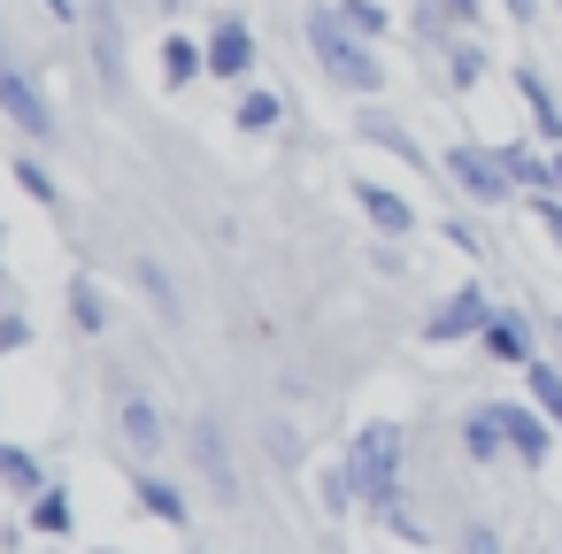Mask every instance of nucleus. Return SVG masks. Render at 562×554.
<instances>
[{
  "instance_id": "nucleus-16",
  "label": "nucleus",
  "mask_w": 562,
  "mask_h": 554,
  "mask_svg": "<svg viewBox=\"0 0 562 554\" xmlns=\"http://www.w3.org/2000/svg\"><path fill=\"white\" fill-rule=\"evenodd\" d=\"M462 446H470V462H493V454L508 446V431H501V408H477V416L462 423Z\"/></svg>"
},
{
  "instance_id": "nucleus-8",
  "label": "nucleus",
  "mask_w": 562,
  "mask_h": 554,
  "mask_svg": "<svg viewBox=\"0 0 562 554\" xmlns=\"http://www.w3.org/2000/svg\"><path fill=\"white\" fill-rule=\"evenodd\" d=\"M508 78H516V93H524V109H531V124H539V147H562V93H554L531 63H516Z\"/></svg>"
},
{
  "instance_id": "nucleus-29",
  "label": "nucleus",
  "mask_w": 562,
  "mask_h": 554,
  "mask_svg": "<svg viewBox=\"0 0 562 554\" xmlns=\"http://www.w3.org/2000/svg\"><path fill=\"white\" fill-rule=\"evenodd\" d=\"M462 554H501V546H493V531H462Z\"/></svg>"
},
{
  "instance_id": "nucleus-9",
  "label": "nucleus",
  "mask_w": 562,
  "mask_h": 554,
  "mask_svg": "<svg viewBox=\"0 0 562 554\" xmlns=\"http://www.w3.org/2000/svg\"><path fill=\"white\" fill-rule=\"evenodd\" d=\"M193 78H209V39L170 32V39H162V86L178 93V86H193Z\"/></svg>"
},
{
  "instance_id": "nucleus-7",
  "label": "nucleus",
  "mask_w": 562,
  "mask_h": 554,
  "mask_svg": "<svg viewBox=\"0 0 562 554\" xmlns=\"http://www.w3.org/2000/svg\"><path fill=\"white\" fill-rule=\"evenodd\" d=\"M355 201H362V216H370V231H378V239H408V231H416V208H408L393 185L355 178Z\"/></svg>"
},
{
  "instance_id": "nucleus-11",
  "label": "nucleus",
  "mask_w": 562,
  "mask_h": 554,
  "mask_svg": "<svg viewBox=\"0 0 562 554\" xmlns=\"http://www.w3.org/2000/svg\"><path fill=\"white\" fill-rule=\"evenodd\" d=\"M124 446L132 454H162L170 446V423H162L155 400H124Z\"/></svg>"
},
{
  "instance_id": "nucleus-25",
  "label": "nucleus",
  "mask_w": 562,
  "mask_h": 554,
  "mask_svg": "<svg viewBox=\"0 0 562 554\" xmlns=\"http://www.w3.org/2000/svg\"><path fill=\"white\" fill-rule=\"evenodd\" d=\"M16 185H24L32 201H55V178H47V162H32V155L16 162Z\"/></svg>"
},
{
  "instance_id": "nucleus-18",
  "label": "nucleus",
  "mask_w": 562,
  "mask_h": 554,
  "mask_svg": "<svg viewBox=\"0 0 562 554\" xmlns=\"http://www.w3.org/2000/svg\"><path fill=\"white\" fill-rule=\"evenodd\" d=\"M485 70H493V63H485V47H470V39H454V47H447V86H454V93H470Z\"/></svg>"
},
{
  "instance_id": "nucleus-21",
  "label": "nucleus",
  "mask_w": 562,
  "mask_h": 554,
  "mask_svg": "<svg viewBox=\"0 0 562 554\" xmlns=\"http://www.w3.org/2000/svg\"><path fill=\"white\" fill-rule=\"evenodd\" d=\"M32 531H55V539L70 531V493L63 485L55 493H32Z\"/></svg>"
},
{
  "instance_id": "nucleus-17",
  "label": "nucleus",
  "mask_w": 562,
  "mask_h": 554,
  "mask_svg": "<svg viewBox=\"0 0 562 554\" xmlns=\"http://www.w3.org/2000/svg\"><path fill=\"white\" fill-rule=\"evenodd\" d=\"M70 316H78V331H109L116 308H109V293H101L93 278H78V285H70Z\"/></svg>"
},
{
  "instance_id": "nucleus-23",
  "label": "nucleus",
  "mask_w": 562,
  "mask_h": 554,
  "mask_svg": "<svg viewBox=\"0 0 562 554\" xmlns=\"http://www.w3.org/2000/svg\"><path fill=\"white\" fill-rule=\"evenodd\" d=\"M139 500H147V516H155V523H186V500H178V485L147 477V485H139Z\"/></svg>"
},
{
  "instance_id": "nucleus-27",
  "label": "nucleus",
  "mask_w": 562,
  "mask_h": 554,
  "mask_svg": "<svg viewBox=\"0 0 562 554\" xmlns=\"http://www.w3.org/2000/svg\"><path fill=\"white\" fill-rule=\"evenodd\" d=\"M439 9H447V24H477V16H485V0H439Z\"/></svg>"
},
{
  "instance_id": "nucleus-2",
  "label": "nucleus",
  "mask_w": 562,
  "mask_h": 554,
  "mask_svg": "<svg viewBox=\"0 0 562 554\" xmlns=\"http://www.w3.org/2000/svg\"><path fill=\"white\" fill-rule=\"evenodd\" d=\"M347 485L362 508H385L401 500V423H362L355 446H347Z\"/></svg>"
},
{
  "instance_id": "nucleus-5",
  "label": "nucleus",
  "mask_w": 562,
  "mask_h": 554,
  "mask_svg": "<svg viewBox=\"0 0 562 554\" xmlns=\"http://www.w3.org/2000/svg\"><path fill=\"white\" fill-rule=\"evenodd\" d=\"M493 324V308H485V285H462V293H447L431 316H424V347H447V339H477Z\"/></svg>"
},
{
  "instance_id": "nucleus-30",
  "label": "nucleus",
  "mask_w": 562,
  "mask_h": 554,
  "mask_svg": "<svg viewBox=\"0 0 562 554\" xmlns=\"http://www.w3.org/2000/svg\"><path fill=\"white\" fill-rule=\"evenodd\" d=\"M47 16H55V24H78V9H70V0H47Z\"/></svg>"
},
{
  "instance_id": "nucleus-4",
  "label": "nucleus",
  "mask_w": 562,
  "mask_h": 554,
  "mask_svg": "<svg viewBox=\"0 0 562 554\" xmlns=\"http://www.w3.org/2000/svg\"><path fill=\"white\" fill-rule=\"evenodd\" d=\"M0 116H9L32 147H47V139H55V101L40 93V78H32V70H9V63H0Z\"/></svg>"
},
{
  "instance_id": "nucleus-32",
  "label": "nucleus",
  "mask_w": 562,
  "mask_h": 554,
  "mask_svg": "<svg viewBox=\"0 0 562 554\" xmlns=\"http://www.w3.org/2000/svg\"><path fill=\"white\" fill-rule=\"evenodd\" d=\"M554 9H562V0H554Z\"/></svg>"
},
{
  "instance_id": "nucleus-10",
  "label": "nucleus",
  "mask_w": 562,
  "mask_h": 554,
  "mask_svg": "<svg viewBox=\"0 0 562 554\" xmlns=\"http://www.w3.org/2000/svg\"><path fill=\"white\" fill-rule=\"evenodd\" d=\"M362 139H370V147H385V155H401L408 170H424V178H431V155H424V147H416V139L385 116V109H362Z\"/></svg>"
},
{
  "instance_id": "nucleus-13",
  "label": "nucleus",
  "mask_w": 562,
  "mask_h": 554,
  "mask_svg": "<svg viewBox=\"0 0 562 554\" xmlns=\"http://www.w3.org/2000/svg\"><path fill=\"white\" fill-rule=\"evenodd\" d=\"M501 431H508V446H516L524 462H547V423H539L531 408H501Z\"/></svg>"
},
{
  "instance_id": "nucleus-15",
  "label": "nucleus",
  "mask_w": 562,
  "mask_h": 554,
  "mask_svg": "<svg viewBox=\"0 0 562 554\" xmlns=\"http://www.w3.org/2000/svg\"><path fill=\"white\" fill-rule=\"evenodd\" d=\"M501 162H508V178H516L524 193H539V185H547V170H554V155H539V147H524V139H508V147H501Z\"/></svg>"
},
{
  "instance_id": "nucleus-3",
  "label": "nucleus",
  "mask_w": 562,
  "mask_h": 554,
  "mask_svg": "<svg viewBox=\"0 0 562 554\" xmlns=\"http://www.w3.org/2000/svg\"><path fill=\"white\" fill-rule=\"evenodd\" d=\"M439 170H447V178H454V185H462L470 201H485V208H493V201H516V193H524V185L508 178V162H501V147H477V139H462V147H447V162H439Z\"/></svg>"
},
{
  "instance_id": "nucleus-20",
  "label": "nucleus",
  "mask_w": 562,
  "mask_h": 554,
  "mask_svg": "<svg viewBox=\"0 0 562 554\" xmlns=\"http://www.w3.org/2000/svg\"><path fill=\"white\" fill-rule=\"evenodd\" d=\"M93 63H101V78H109V86H116V78H124V32H116V24H109V16H101V24H93Z\"/></svg>"
},
{
  "instance_id": "nucleus-31",
  "label": "nucleus",
  "mask_w": 562,
  "mask_h": 554,
  "mask_svg": "<svg viewBox=\"0 0 562 554\" xmlns=\"http://www.w3.org/2000/svg\"><path fill=\"white\" fill-rule=\"evenodd\" d=\"M554 347H562V324H554Z\"/></svg>"
},
{
  "instance_id": "nucleus-14",
  "label": "nucleus",
  "mask_w": 562,
  "mask_h": 554,
  "mask_svg": "<svg viewBox=\"0 0 562 554\" xmlns=\"http://www.w3.org/2000/svg\"><path fill=\"white\" fill-rule=\"evenodd\" d=\"M278 116H285V101H278L270 86H239V116H232L239 132H270Z\"/></svg>"
},
{
  "instance_id": "nucleus-1",
  "label": "nucleus",
  "mask_w": 562,
  "mask_h": 554,
  "mask_svg": "<svg viewBox=\"0 0 562 554\" xmlns=\"http://www.w3.org/2000/svg\"><path fill=\"white\" fill-rule=\"evenodd\" d=\"M308 47H316V63H324V78L331 86H347V93H362V101H378L385 93V63L370 55V39L362 32H347L339 24V9H308Z\"/></svg>"
},
{
  "instance_id": "nucleus-22",
  "label": "nucleus",
  "mask_w": 562,
  "mask_h": 554,
  "mask_svg": "<svg viewBox=\"0 0 562 554\" xmlns=\"http://www.w3.org/2000/svg\"><path fill=\"white\" fill-rule=\"evenodd\" d=\"M524 370H531V400H539V408H547V416H554V431H562V370H547V362H539V354H531V362H524Z\"/></svg>"
},
{
  "instance_id": "nucleus-24",
  "label": "nucleus",
  "mask_w": 562,
  "mask_h": 554,
  "mask_svg": "<svg viewBox=\"0 0 562 554\" xmlns=\"http://www.w3.org/2000/svg\"><path fill=\"white\" fill-rule=\"evenodd\" d=\"M0 477L24 485V493H40V462H32V454H16V446H0Z\"/></svg>"
},
{
  "instance_id": "nucleus-19",
  "label": "nucleus",
  "mask_w": 562,
  "mask_h": 554,
  "mask_svg": "<svg viewBox=\"0 0 562 554\" xmlns=\"http://www.w3.org/2000/svg\"><path fill=\"white\" fill-rule=\"evenodd\" d=\"M331 9H339V24H347V32H362V39H385V24H393L378 0H331Z\"/></svg>"
},
{
  "instance_id": "nucleus-6",
  "label": "nucleus",
  "mask_w": 562,
  "mask_h": 554,
  "mask_svg": "<svg viewBox=\"0 0 562 554\" xmlns=\"http://www.w3.org/2000/svg\"><path fill=\"white\" fill-rule=\"evenodd\" d=\"M209 78H224V86L255 78V32H247V16H216L209 24Z\"/></svg>"
},
{
  "instance_id": "nucleus-26",
  "label": "nucleus",
  "mask_w": 562,
  "mask_h": 554,
  "mask_svg": "<svg viewBox=\"0 0 562 554\" xmlns=\"http://www.w3.org/2000/svg\"><path fill=\"white\" fill-rule=\"evenodd\" d=\"M139 285L155 293V308H162V316H178V293H170V278H162L155 262H139Z\"/></svg>"
},
{
  "instance_id": "nucleus-28",
  "label": "nucleus",
  "mask_w": 562,
  "mask_h": 554,
  "mask_svg": "<svg viewBox=\"0 0 562 554\" xmlns=\"http://www.w3.org/2000/svg\"><path fill=\"white\" fill-rule=\"evenodd\" d=\"M501 16L508 24H539V0H501Z\"/></svg>"
},
{
  "instance_id": "nucleus-12",
  "label": "nucleus",
  "mask_w": 562,
  "mask_h": 554,
  "mask_svg": "<svg viewBox=\"0 0 562 554\" xmlns=\"http://www.w3.org/2000/svg\"><path fill=\"white\" fill-rule=\"evenodd\" d=\"M477 339H485L493 362H531V324H524V316H493Z\"/></svg>"
}]
</instances>
